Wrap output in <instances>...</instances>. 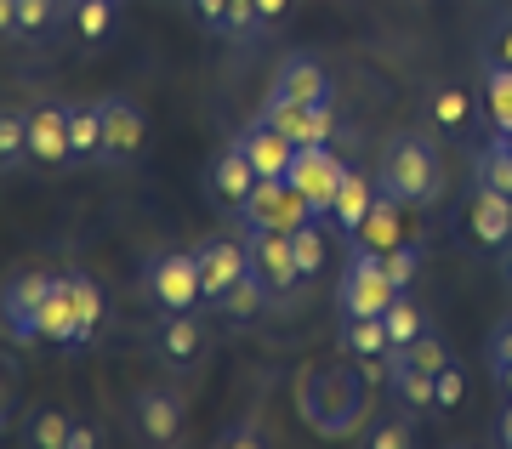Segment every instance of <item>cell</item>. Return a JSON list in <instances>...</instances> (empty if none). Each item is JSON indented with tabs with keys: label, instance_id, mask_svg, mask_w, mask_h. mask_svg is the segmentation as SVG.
Masks as SVG:
<instances>
[{
	"label": "cell",
	"instance_id": "obj_18",
	"mask_svg": "<svg viewBox=\"0 0 512 449\" xmlns=\"http://www.w3.org/2000/svg\"><path fill=\"white\" fill-rule=\"evenodd\" d=\"M467 228H473L478 245H507L512 239V199L495 194V188H478L473 205H467Z\"/></svg>",
	"mask_w": 512,
	"mask_h": 449
},
{
	"label": "cell",
	"instance_id": "obj_37",
	"mask_svg": "<svg viewBox=\"0 0 512 449\" xmlns=\"http://www.w3.org/2000/svg\"><path fill=\"white\" fill-rule=\"evenodd\" d=\"M484 63L490 69H512V12L490 18V29H484Z\"/></svg>",
	"mask_w": 512,
	"mask_h": 449
},
{
	"label": "cell",
	"instance_id": "obj_5",
	"mask_svg": "<svg viewBox=\"0 0 512 449\" xmlns=\"http://www.w3.org/2000/svg\"><path fill=\"white\" fill-rule=\"evenodd\" d=\"M245 256H251V273L268 285V296H274V302H285V296L302 285L291 234H279V228H245Z\"/></svg>",
	"mask_w": 512,
	"mask_h": 449
},
{
	"label": "cell",
	"instance_id": "obj_17",
	"mask_svg": "<svg viewBox=\"0 0 512 449\" xmlns=\"http://www.w3.org/2000/svg\"><path fill=\"white\" fill-rule=\"evenodd\" d=\"M256 165L245 160V148H228V154H217V165H211V194L222 199V205H228V211H239V205H245V199H251V188H256Z\"/></svg>",
	"mask_w": 512,
	"mask_h": 449
},
{
	"label": "cell",
	"instance_id": "obj_26",
	"mask_svg": "<svg viewBox=\"0 0 512 449\" xmlns=\"http://www.w3.org/2000/svg\"><path fill=\"white\" fill-rule=\"evenodd\" d=\"M473 182L512 199V148H507V137H495V143H484L473 154Z\"/></svg>",
	"mask_w": 512,
	"mask_h": 449
},
{
	"label": "cell",
	"instance_id": "obj_3",
	"mask_svg": "<svg viewBox=\"0 0 512 449\" xmlns=\"http://www.w3.org/2000/svg\"><path fill=\"white\" fill-rule=\"evenodd\" d=\"M399 296L393 285V273H387V256L365 251V245H353L348 268H342V285H336V307H342V319H382L387 302Z\"/></svg>",
	"mask_w": 512,
	"mask_h": 449
},
{
	"label": "cell",
	"instance_id": "obj_8",
	"mask_svg": "<svg viewBox=\"0 0 512 449\" xmlns=\"http://www.w3.org/2000/svg\"><path fill=\"white\" fill-rule=\"evenodd\" d=\"M131 427L143 444H177L183 438V398L165 387H143L131 398Z\"/></svg>",
	"mask_w": 512,
	"mask_h": 449
},
{
	"label": "cell",
	"instance_id": "obj_7",
	"mask_svg": "<svg viewBox=\"0 0 512 449\" xmlns=\"http://www.w3.org/2000/svg\"><path fill=\"white\" fill-rule=\"evenodd\" d=\"M342 171L348 165L330 154V143H308V148H296V160H291V188L302 199H308V211H313V222L319 216H330V205H336V188H342Z\"/></svg>",
	"mask_w": 512,
	"mask_h": 449
},
{
	"label": "cell",
	"instance_id": "obj_2",
	"mask_svg": "<svg viewBox=\"0 0 512 449\" xmlns=\"http://www.w3.org/2000/svg\"><path fill=\"white\" fill-rule=\"evenodd\" d=\"M376 194L399 205H433L444 194V154L427 131H399L387 137L382 165H376Z\"/></svg>",
	"mask_w": 512,
	"mask_h": 449
},
{
	"label": "cell",
	"instance_id": "obj_44",
	"mask_svg": "<svg viewBox=\"0 0 512 449\" xmlns=\"http://www.w3.org/2000/svg\"><path fill=\"white\" fill-rule=\"evenodd\" d=\"M490 359H512V313L501 324H495V336H490Z\"/></svg>",
	"mask_w": 512,
	"mask_h": 449
},
{
	"label": "cell",
	"instance_id": "obj_14",
	"mask_svg": "<svg viewBox=\"0 0 512 449\" xmlns=\"http://www.w3.org/2000/svg\"><path fill=\"white\" fill-rule=\"evenodd\" d=\"M234 143L245 148V160L256 165V177H285V171H291V160H296V143L285 137V131L268 126L262 114H256V120H251L245 131H239Z\"/></svg>",
	"mask_w": 512,
	"mask_h": 449
},
{
	"label": "cell",
	"instance_id": "obj_41",
	"mask_svg": "<svg viewBox=\"0 0 512 449\" xmlns=\"http://www.w3.org/2000/svg\"><path fill=\"white\" fill-rule=\"evenodd\" d=\"M256 35V0H228V40Z\"/></svg>",
	"mask_w": 512,
	"mask_h": 449
},
{
	"label": "cell",
	"instance_id": "obj_35",
	"mask_svg": "<svg viewBox=\"0 0 512 449\" xmlns=\"http://www.w3.org/2000/svg\"><path fill=\"white\" fill-rule=\"evenodd\" d=\"M291 251H296V268H302V285L325 273V234H319L313 222H302V228L291 234Z\"/></svg>",
	"mask_w": 512,
	"mask_h": 449
},
{
	"label": "cell",
	"instance_id": "obj_32",
	"mask_svg": "<svg viewBox=\"0 0 512 449\" xmlns=\"http://www.w3.org/2000/svg\"><path fill=\"white\" fill-rule=\"evenodd\" d=\"M484 114L501 137L512 131V69H484Z\"/></svg>",
	"mask_w": 512,
	"mask_h": 449
},
{
	"label": "cell",
	"instance_id": "obj_24",
	"mask_svg": "<svg viewBox=\"0 0 512 449\" xmlns=\"http://www.w3.org/2000/svg\"><path fill=\"white\" fill-rule=\"evenodd\" d=\"M69 154L74 160H103V103L69 108Z\"/></svg>",
	"mask_w": 512,
	"mask_h": 449
},
{
	"label": "cell",
	"instance_id": "obj_11",
	"mask_svg": "<svg viewBox=\"0 0 512 449\" xmlns=\"http://www.w3.org/2000/svg\"><path fill=\"white\" fill-rule=\"evenodd\" d=\"M29 160L35 165H69V108L63 103H35L29 114Z\"/></svg>",
	"mask_w": 512,
	"mask_h": 449
},
{
	"label": "cell",
	"instance_id": "obj_28",
	"mask_svg": "<svg viewBox=\"0 0 512 449\" xmlns=\"http://www.w3.org/2000/svg\"><path fill=\"white\" fill-rule=\"evenodd\" d=\"M69 23H74V40L97 46L114 29V0H69Z\"/></svg>",
	"mask_w": 512,
	"mask_h": 449
},
{
	"label": "cell",
	"instance_id": "obj_33",
	"mask_svg": "<svg viewBox=\"0 0 512 449\" xmlns=\"http://www.w3.org/2000/svg\"><path fill=\"white\" fill-rule=\"evenodd\" d=\"M393 359H404V364H416V370H427V376H439L444 364H450V347H444V336H433V330H421L416 342H404V347H393Z\"/></svg>",
	"mask_w": 512,
	"mask_h": 449
},
{
	"label": "cell",
	"instance_id": "obj_25",
	"mask_svg": "<svg viewBox=\"0 0 512 449\" xmlns=\"http://www.w3.org/2000/svg\"><path fill=\"white\" fill-rule=\"evenodd\" d=\"M393 342H387V324L382 319H342V359H387Z\"/></svg>",
	"mask_w": 512,
	"mask_h": 449
},
{
	"label": "cell",
	"instance_id": "obj_13",
	"mask_svg": "<svg viewBox=\"0 0 512 449\" xmlns=\"http://www.w3.org/2000/svg\"><path fill=\"white\" fill-rule=\"evenodd\" d=\"M205 319L188 307V313H165L160 319V359L171 364V370H194V364L205 359Z\"/></svg>",
	"mask_w": 512,
	"mask_h": 449
},
{
	"label": "cell",
	"instance_id": "obj_30",
	"mask_svg": "<svg viewBox=\"0 0 512 449\" xmlns=\"http://www.w3.org/2000/svg\"><path fill=\"white\" fill-rule=\"evenodd\" d=\"M29 160V120L18 108H0V177Z\"/></svg>",
	"mask_w": 512,
	"mask_h": 449
},
{
	"label": "cell",
	"instance_id": "obj_4",
	"mask_svg": "<svg viewBox=\"0 0 512 449\" xmlns=\"http://www.w3.org/2000/svg\"><path fill=\"white\" fill-rule=\"evenodd\" d=\"M143 290L154 296L160 313H188V307H200V262L194 251H160L143 262Z\"/></svg>",
	"mask_w": 512,
	"mask_h": 449
},
{
	"label": "cell",
	"instance_id": "obj_31",
	"mask_svg": "<svg viewBox=\"0 0 512 449\" xmlns=\"http://www.w3.org/2000/svg\"><path fill=\"white\" fill-rule=\"evenodd\" d=\"M382 324H387V342L393 347H404V342H416L421 330H427V313H421L416 302H410V296H393V302H387V313H382Z\"/></svg>",
	"mask_w": 512,
	"mask_h": 449
},
{
	"label": "cell",
	"instance_id": "obj_36",
	"mask_svg": "<svg viewBox=\"0 0 512 449\" xmlns=\"http://www.w3.org/2000/svg\"><path fill=\"white\" fill-rule=\"evenodd\" d=\"M370 449H410L416 444V421L410 415H387V421H376V427L365 432Z\"/></svg>",
	"mask_w": 512,
	"mask_h": 449
},
{
	"label": "cell",
	"instance_id": "obj_15",
	"mask_svg": "<svg viewBox=\"0 0 512 449\" xmlns=\"http://www.w3.org/2000/svg\"><path fill=\"white\" fill-rule=\"evenodd\" d=\"M274 91L279 97H296V103H330V74L319 57L308 52H291L274 74Z\"/></svg>",
	"mask_w": 512,
	"mask_h": 449
},
{
	"label": "cell",
	"instance_id": "obj_19",
	"mask_svg": "<svg viewBox=\"0 0 512 449\" xmlns=\"http://www.w3.org/2000/svg\"><path fill=\"white\" fill-rule=\"evenodd\" d=\"M387 387H393V398H399L410 415L439 410V376H427V370H416V364L393 359V353H387Z\"/></svg>",
	"mask_w": 512,
	"mask_h": 449
},
{
	"label": "cell",
	"instance_id": "obj_42",
	"mask_svg": "<svg viewBox=\"0 0 512 449\" xmlns=\"http://www.w3.org/2000/svg\"><path fill=\"white\" fill-rule=\"evenodd\" d=\"M296 0H256V35H268V29H279V23L291 18Z\"/></svg>",
	"mask_w": 512,
	"mask_h": 449
},
{
	"label": "cell",
	"instance_id": "obj_12",
	"mask_svg": "<svg viewBox=\"0 0 512 449\" xmlns=\"http://www.w3.org/2000/svg\"><path fill=\"white\" fill-rule=\"evenodd\" d=\"M194 262H200V296H205V302H217L239 273H251L245 239H205L200 251H194Z\"/></svg>",
	"mask_w": 512,
	"mask_h": 449
},
{
	"label": "cell",
	"instance_id": "obj_16",
	"mask_svg": "<svg viewBox=\"0 0 512 449\" xmlns=\"http://www.w3.org/2000/svg\"><path fill=\"white\" fill-rule=\"evenodd\" d=\"M74 330H80V313H74V290H69V279L57 273V285L46 290V302H40V313H35V342L74 347Z\"/></svg>",
	"mask_w": 512,
	"mask_h": 449
},
{
	"label": "cell",
	"instance_id": "obj_27",
	"mask_svg": "<svg viewBox=\"0 0 512 449\" xmlns=\"http://www.w3.org/2000/svg\"><path fill=\"white\" fill-rule=\"evenodd\" d=\"M74 290V313H80V330H74V347H86L97 336V324H103V290H97L92 273H63Z\"/></svg>",
	"mask_w": 512,
	"mask_h": 449
},
{
	"label": "cell",
	"instance_id": "obj_46",
	"mask_svg": "<svg viewBox=\"0 0 512 449\" xmlns=\"http://www.w3.org/2000/svg\"><path fill=\"white\" fill-rule=\"evenodd\" d=\"M69 449H97V432L86 427V421H74V427H69Z\"/></svg>",
	"mask_w": 512,
	"mask_h": 449
},
{
	"label": "cell",
	"instance_id": "obj_47",
	"mask_svg": "<svg viewBox=\"0 0 512 449\" xmlns=\"http://www.w3.org/2000/svg\"><path fill=\"white\" fill-rule=\"evenodd\" d=\"M495 444H507V449H512V398H507V410L495 415Z\"/></svg>",
	"mask_w": 512,
	"mask_h": 449
},
{
	"label": "cell",
	"instance_id": "obj_40",
	"mask_svg": "<svg viewBox=\"0 0 512 449\" xmlns=\"http://www.w3.org/2000/svg\"><path fill=\"white\" fill-rule=\"evenodd\" d=\"M416 268H421L416 245H393V251H387V273H393V285H399V290H410V279H416Z\"/></svg>",
	"mask_w": 512,
	"mask_h": 449
},
{
	"label": "cell",
	"instance_id": "obj_21",
	"mask_svg": "<svg viewBox=\"0 0 512 449\" xmlns=\"http://www.w3.org/2000/svg\"><path fill=\"white\" fill-rule=\"evenodd\" d=\"M370 205H376V182L348 165V171H342V188H336V205H330V222H336L342 234H359V222L370 216Z\"/></svg>",
	"mask_w": 512,
	"mask_h": 449
},
{
	"label": "cell",
	"instance_id": "obj_45",
	"mask_svg": "<svg viewBox=\"0 0 512 449\" xmlns=\"http://www.w3.org/2000/svg\"><path fill=\"white\" fill-rule=\"evenodd\" d=\"M0 40H18V0H0Z\"/></svg>",
	"mask_w": 512,
	"mask_h": 449
},
{
	"label": "cell",
	"instance_id": "obj_6",
	"mask_svg": "<svg viewBox=\"0 0 512 449\" xmlns=\"http://www.w3.org/2000/svg\"><path fill=\"white\" fill-rule=\"evenodd\" d=\"M239 216H245V228H279V234H296L302 222H313L308 199L291 188V177H262L251 199L239 205Z\"/></svg>",
	"mask_w": 512,
	"mask_h": 449
},
{
	"label": "cell",
	"instance_id": "obj_10",
	"mask_svg": "<svg viewBox=\"0 0 512 449\" xmlns=\"http://www.w3.org/2000/svg\"><path fill=\"white\" fill-rule=\"evenodd\" d=\"M52 285H57V273H18L12 285L0 290V319L12 330V342H35V313Z\"/></svg>",
	"mask_w": 512,
	"mask_h": 449
},
{
	"label": "cell",
	"instance_id": "obj_39",
	"mask_svg": "<svg viewBox=\"0 0 512 449\" xmlns=\"http://www.w3.org/2000/svg\"><path fill=\"white\" fill-rule=\"evenodd\" d=\"M461 398H467V370L450 359L439 370V410H461Z\"/></svg>",
	"mask_w": 512,
	"mask_h": 449
},
{
	"label": "cell",
	"instance_id": "obj_23",
	"mask_svg": "<svg viewBox=\"0 0 512 449\" xmlns=\"http://www.w3.org/2000/svg\"><path fill=\"white\" fill-rule=\"evenodd\" d=\"M399 199H387V194H376V205H370V216L359 222V234H353V245H365V251H376V256H387L393 245H404V234H399Z\"/></svg>",
	"mask_w": 512,
	"mask_h": 449
},
{
	"label": "cell",
	"instance_id": "obj_48",
	"mask_svg": "<svg viewBox=\"0 0 512 449\" xmlns=\"http://www.w3.org/2000/svg\"><path fill=\"white\" fill-rule=\"evenodd\" d=\"M495 381H501V393L512 398V359H495Z\"/></svg>",
	"mask_w": 512,
	"mask_h": 449
},
{
	"label": "cell",
	"instance_id": "obj_50",
	"mask_svg": "<svg viewBox=\"0 0 512 449\" xmlns=\"http://www.w3.org/2000/svg\"><path fill=\"white\" fill-rule=\"evenodd\" d=\"M507 148H512V131H507Z\"/></svg>",
	"mask_w": 512,
	"mask_h": 449
},
{
	"label": "cell",
	"instance_id": "obj_9",
	"mask_svg": "<svg viewBox=\"0 0 512 449\" xmlns=\"http://www.w3.org/2000/svg\"><path fill=\"white\" fill-rule=\"evenodd\" d=\"M148 143V120L137 97H103V160H137Z\"/></svg>",
	"mask_w": 512,
	"mask_h": 449
},
{
	"label": "cell",
	"instance_id": "obj_49",
	"mask_svg": "<svg viewBox=\"0 0 512 449\" xmlns=\"http://www.w3.org/2000/svg\"><path fill=\"white\" fill-rule=\"evenodd\" d=\"M501 279H507V285H512V239H507V245H501Z\"/></svg>",
	"mask_w": 512,
	"mask_h": 449
},
{
	"label": "cell",
	"instance_id": "obj_51",
	"mask_svg": "<svg viewBox=\"0 0 512 449\" xmlns=\"http://www.w3.org/2000/svg\"><path fill=\"white\" fill-rule=\"evenodd\" d=\"M0 421H6V410H0Z\"/></svg>",
	"mask_w": 512,
	"mask_h": 449
},
{
	"label": "cell",
	"instance_id": "obj_34",
	"mask_svg": "<svg viewBox=\"0 0 512 449\" xmlns=\"http://www.w3.org/2000/svg\"><path fill=\"white\" fill-rule=\"evenodd\" d=\"M69 415L63 410H35L29 415V427H23V438H29V444L35 449H69Z\"/></svg>",
	"mask_w": 512,
	"mask_h": 449
},
{
	"label": "cell",
	"instance_id": "obj_1",
	"mask_svg": "<svg viewBox=\"0 0 512 449\" xmlns=\"http://www.w3.org/2000/svg\"><path fill=\"white\" fill-rule=\"evenodd\" d=\"M296 410L319 438H348V432L365 427L370 415V381L359 376V364H325V370H308L302 387H296Z\"/></svg>",
	"mask_w": 512,
	"mask_h": 449
},
{
	"label": "cell",
	"instance_id": "obj_43",
	"mask_svg": "<svg viewBox=\"0 0 512 449\" xmlns=\"http://www.w3.org/2000/svg\"><path fill=\"white\" fill-rule=\"evenodd\" d=\"M222 444H228V449H262V444H268V432L256 427V421H239L234 432H222Z\"/></svg>",
	"mask_w": 512,
	"mask_h": 449
},
{
	"label": "cell",
	"instance_id": "obj_20",
	"mask_svg": "<svg viewBox=\"0 0 512 449\" xmlns=\"http://www.w3.org/2000/svg\"><path fill=\"white\" fill-rule=\"evenodd\" d=\"M427 108H433V126H439V137H467L473 131V91L461 86V80H444V86H433V97H427Z\"/></svg>",
	"mask_w": 512,
	"mask_h": 449
},
{
	"label": "cell",
	"instance_id": "obj_29",
	"mask_svg": "<svg viewBox=\"0 0 512 449\" xmlns=\"http://www.w3.org/2000/svg\"><path fill=\"white\" fill-rule=\"evenodd\" d=\"M69 0H18V40H46L63 23Z\"/></svg>",
	"mask_w": 512,
	"mask_h": 449
},
{
	"label": "cell",
	"instance_id": "obj_22",
	"mask_svg": "<svg viewBox=\"0 0 512 449\" xmlns=\"http://www.w3.org/2000/svg\"><path fill=\"white\" fill-rule=\"evenodd\" d=\"M268 302H274V296H268V285H262L256 273H239V279L222 290L211 307H217V319H228V324H251V319H262V313H268Z\"/></svg>",
	"mask_w": 512,
	"mask_h": 449
},
{
	"label": "cell",
	"instance_id": "obj_38",
	"mask_svg": "<svg viewBox=\"0 0 512 449\" xmlns=\"http://www.w3.org/2000/svg\"><path fill=\"white\" fill-rule=\"evenodd\" d=\"M183 6H188V18L194 23H205L211 35L228 40V0H183Z\"/></svg>",
	"mask_w": 512,
	"mask_h": 449
}]
</instances>
